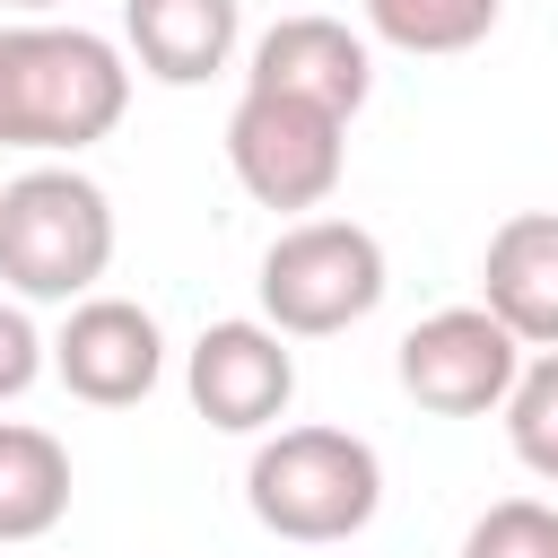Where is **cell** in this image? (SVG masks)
<instances>
[{
	"label": "cell",
	"mask_w": 558,
	"mask_h": 558,
	"mask_svg": "<svg viewBox=\"0 0 558 558\" xmlns=\"http://www.w3.org/2000/svg\"><path fill=\"white\" fill-rule=\"evenodd\" d=\"M131 113V61L78 17H0V148L78 157Z\"/></svg>",
	"instance_id": "1"
},
{
	"label": "cell",
	"mask_w": 558,
	"mask_h": 558,
	"mask_svg": "<svg viewBox=\"0 0 558 558\" xmlns=\"http://www.w3.org/2000/svg\"><path fill=\"white\" fill-rule=\"evenodd\" d=\"M244 87L253 96H296V105H323V113L357 122V105L375 96V52H366V35L349 17L296 9V17H279V26L253 35Z\"/></svg>",
	"instance_id": "9"
},
{
	"label": "cell",
	"mask_w": 558,
	"mask_h": 558,
	"mask_svg": "<svg viewBox=\"0 0 558 558\" xmlns=\"http://www.w3.org/2000/svg\"><path fill=\"white\" fill-rule=\"evenodd\" d=\"M253 288H262V323L279 340H331L384 305V288H392L384 235L357 218H296L270 235Z\"/></svg>",
	"instance_id": "4"
},
{
	"label": "cell",
	"mask_w": 558,
	"mask_h": 558,
	"mask_svg": "<svg viewBox=\"0 0 558 558\" xmlns=\"http://www.w3.org/2000/svg\"><path fill=\"white\" fill-rule=\"evenodd\" d=\"M462 558H558V506H541V497H497V506L462 532Z\"/></svg>",
	"instance_id": "15"
},
{
	"label": "cell",
	"mask_w": 558,
	"mask_h": 558,
	"mask_svg": "<svg viewBox=\"0 0 558 558\" xmlns=\"http://www.w3.org/2000/svg\"><path fill=\"white\" fill-rule=\"evenodd\" d=\"M244 506L270 541H357L384 506V453L349 427H279L244 462Z\"/></svg>",
	"instance_id": "3"
},
{
	"label": "cell",
	"mask_w": 558,
	"mask_h": 558,
	"mask_svg": "<svg viewBox=\"0 0 558 558\" xmlns=\"http://www.w3.org/2000/svg\"><path fill=\"white\" fill-rule=\"evenodd\" d=\"M227 166L244 183V201L262 209H323L349 174V122L296 96H235L227 113Z\"/></svg>",
	"instance_id": "5"
},
{
	"label": "cell",
	"mask_w": 558,
	"mask_h": 558,
	"mask_svg": "<svg viewBox=\"0 0 558 558\" xmlns=\"http://www.w3.org/2000/svg\"><path fill=\"white\" fill-rule=\"evenodd\" d=\"M480 305L523 340L558 349V209H514L480 253Z\"/></svg>",
	"instance_id": "11"
},
{
	"label": "cell",
	"mask_w": 558,
	"mask_h": 558,
	"mask_svg": "<svg viewBox=\"0 0 558 558\" xmlns=\"http://www.w3.org/2000/svg\"><path fill=\"white\" fill-rule=\"evenodd\" d=\"M122 44L140 78L157 87H201L235 61L244 44V0H122Z\"/></svg>",
	"instance_id": "10"
},
{
	"label": "cell",
	"mask_w": 558,
	"mask_h": 558,
	"mask_svg": "<svg viewBox=\"0 0 558 558\" xmlns=\"http://www.w3.org/2000/svg\"><path fill=\"white\" fill-rule=\"evenodd\" d=\"M366 35L392 44V52H418V61H445V52H471L497 35L506 0H357Z\"/></svg>",
	"instance_id": "13"
},
{
	"label": "cell",
	"mask_w": 558,
	"mask_h": 558,
	"mask_svg": "<svg viewBox=\"0 0 558 558\" xmlns=\"http://www.w3.org/2000/svg\"><path fill=\"white\" fill-rule=\"evenodd\" d=\"M0 9H17V17H52V9H70V0H0Z\"/></svg>",
	"instance_id": "17"
},
{
	"label": "cell",
	"mask_w": 558,
	"mask_h": 558,
	"mask_svg": "<svg viewBox=\"0 0 558 558\" xmlns=\"http://www.w3.org/2000/svg\"><path fill=\"white\" fill-rule=\"evenodd\" d=\"M44 357H52L61 392L87 410H131L166 384V331L131 296H78L61 314V331L44 340Z\"/></svg>",
	"instance_id": "8"
},
{
	"label": "cell",
	"mask_w": 558,
	"mask_h": 558,
	"mask_svg": "<svg viewBox=\"0 0 558 558\" xmlns=\"http://www.w3.org/2000/svg\"><path fill=\"white\" fill-rule=\"evenodd\" d=\"M113 270V201L70 157L0 183V288L17 305H78Z\"/></svg>",
	"instance_id": "2"
},
{
	"label": "cell",
	"mask_w": 558,
	"mask_h": 558,
	"mask_svg": "<svg viewBox=\"0 0 558 558\" xmlns=\"http://www.w3.org/2000/svg\"><path fill=\"white\" fill-rule=\"evenodd\" d=\"M70 514V445L52 427L0 418V549L44 541Z\"/></svg>",
	"instance_id": "12"
},
{
	"label": "cell",
	"mask_w": 558,
	"mask_h": 558,
	"mask_svg": "<svg viewBox=\"0 0 558 558\" xmlns=\"http://www.w3.org/2000/svg\"><path fill=\"white\" fill-rule=\"evenodd\" d=\"M44 366H52V357H44V331L26 323V305H17V296H0V401H17Z\"/></svg>",
	"instance_id": "16"
},
{
	"label": "cell",
	"mask_w": 558,
	"mask_h": 558,
	"mask_svg": "<svg viewBox=\"0 0 558 558\" xmlns=\"http://www.w3.org/2000/svg\"><path fill=\"white\" fill-rule=\"evenodd\" d=\"M183 392L218 436H262L296 401V349L262 314H227L183 349Z\"/></svg>",
	"instance_id": "7"
},
{
	"label": "cell",
	"mask_w": 558,
	"mask_h": 558,
	"mask_svg": "<svg viewBox=\"0 0 558 558\" xmlns=\"http://www.w3.org/2000/svg\"><path fill=\"white\" fill-rule=\"evenodd\" d=\"M497 410H506V445H514V462H523L532 480L558 488V349L523 357V375H514V392H506Z\"/></svg>",
	"instance_id": "14"
},
{
	"label": "cell",
	"mask_w": 558,
	"mask_h": 558,
	"mask_svg": "<svg viewBox=\"0 0 558 558\" xmlns=\"http://www.w3.org/2000/svg\"><path fill=\"white\" fill-rule=\"evenodd\" d=\"M392 375H401V392H410L418 410H436V418H488V410L514 392V375H523V340H514L488 305H436L427 323L401 331Z\"/></svg>",
	"instance_id": "6"
}]
</instances>
